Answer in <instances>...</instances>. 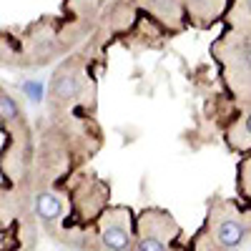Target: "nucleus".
<instances>
[{
    "mask_svg": "<svg viewBox=\"0 0 251 251\" xmlns=\"http://www.w3.org/2000/svg\"><path fill=\"white\" fill-rule=\"evenodd\" d=\"M100 241L108 251H136V241L128 228V216L123 211H113L100 224Z\"/></svg>",
    "mask_w": 251,
    "mask_h": 251,
    "instance_id": "nucleus-1",
    "label": "nucleus"
},
{
    "mask_svg": "<svg viewBox=\"0 0 251 251\" xmlns=\"http://www.w3.org/2000/svg\"><path fill=\"white\" fill-rule=\"evenodd\" d=\"M246 236V228L236 216H219L214 221V239L224 246V249H236L241 246Z\"/></svg>",
    "mask_w": 251,
    "mask_h": 251,
    "instance_id": "nucleus-2",
    "label": "nucleus"
},
{
    "mask_svg": "<svg viewBox=\"0 0 251 251\" xmlns=\"http://www.w3.org/2000/svg\"><path fill=\"white\" fill-rule=\"evenodd\" d=\"M33 206H35V216L40 221H46V224H53V221H58L63 216V201L55 194H50V191H40L35 196Z\"/></svg>",
    "mask_w": 251,
    "mask_h": 251,
    "instance_id": "nucleus-3",
    "label": "nucleus"
},
{
    "mask_svg": "<svg viewBox=\"0 0 251 251\" xmlns=\"http://www.w3.org/2000/svg\"><path fill=\"white\" fill-rule=\"evenodd\" d=\"M50 93H53L55 98H71V96H75V93H78V78H75L73 73L60 71V73L53 78V83H50Z\"/></svg>",
    "mask_w": 251,
    "mask_h": 251,
    "instance_id": "nucleus-4",
    "label": "nucleus"
},
{
    "mask_svg": "<svg viewBox=\"0 0 251 251\" xmlns=\"http://www.w3.org/2000/svg\"><path fill=\"white\" fill-rule=\"evenodd\" d=\"M0 113H3V123L20 118V108H18V103H15V98H13L10 93L0 96Z\"/></svg>",
    "mask_w": 251,
    "mask_h": 251,
    "instance_id": "nucleus-5",
    "label": "nucleus"
},
{
    "mask_svg": "<svg viewBox=\"0 0 251 251\" xmlns=\"http://www.w3.org/2000/svg\"><path fill=\"white\" fill-rule=\"evenodd\" d=\"M136 251H166V246H163L161 239H156V236H151V234H143V236H138V241H136Z\"/></svg>",
    "mask_w": 251,
    "mask_h": 251,
    "instance_id": "nucleus-6",
    "label": "nucleus"
},
{
    "mask_svg": "<svg viewBox=\"0 0 251 251\" xmlns=\"http://www.w3.org/2000/svg\"><path fill=\"white\" fill-rule=\"evenodd\" d=\"M23 91H25L33 100H40V96H43V86H40V83H33V80H28V83H25Z\"/></svg>",
    "mask_w": 251,
    "mask_h": 251,
    "instance_id": "nucleus-7",
    "label": "nucleus"
},
{
    "mask_svg": "<svg viewBox=\"0 0 251 251\" xmlns=\"http://www.w3.org/2000/svg\"><path fill=\"white\" fill-rule=\"evenodd\" d=\"M244 128H246V133L251 136V113H249V116L244 118Z\"/></svg>",
    "mask_w": 251,
    "mask_h": 251,
    "instance_id": "nucleus-8",
    "label": "nucleus"
},
{
    "mask_svg": "<svg viewBox=\"0 0 251 251\" xmlns=\"http://www.w3.org/2000/svg\"><path fill=\"white\" fill-rule=\"evenodd\" d=\"M246 5H249V10H251V0H246Z\"/></svg>",
    "mask_w": 251,
    "mask_h": 251,
    "instance_id": "nucleus-9",
    "label": "nucleus"
},
{
    "mask_svg": "<svg viewBox=\"0 0 251 251\" xmlns=\"http://www.w3.org/2000/svg\"><path fill=\"white\" fill-rule=\"evenodd\" d=\"M249 71H251V55H249Z\"/></svg>",
    "mask_w": 251,
    "mask_h": 251,
    "instance_id": "nucleus-10",
    "label": "nucleus"
}]
</instances>
